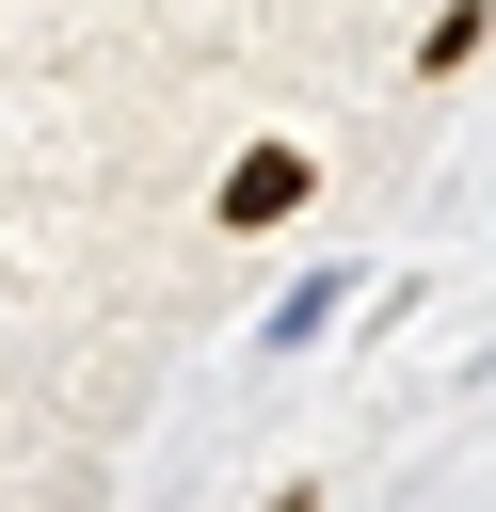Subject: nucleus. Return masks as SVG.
Wrapping results in <instances>:
<instances>
[{
    "label": "nucleus",
    "mask_w": 496,
    "mask_h": 512,
    "mask_svg": "<svg viewBox=\"0 0 496 512\" xmlns=\"http://www.w3.org/2000/svg\"><path fill=\"white\" fill-rule=\"evenodd\" d=\"M480 32H496V0H448V16H432V32H416V64H432V80H448V64H464V48H480Z\"/></svg>",
    "instance_id": "obj_2"
},
{
    "label": "nucleus",
    "mask_w": 496,
    "mask_h": 512,
    "mask_svg": "<svg viewBox=\"0 0 496 512\" xmlns=\"http://www.w3.org/2000/svg\"><path fill=\"white\" fill-rule=\"evenodd\" d=\"M304 192H320V160H304V144H256V160H224V224H288Z\"/></svg>",
    "instance_id": "obj_1"
}]
</instances>
